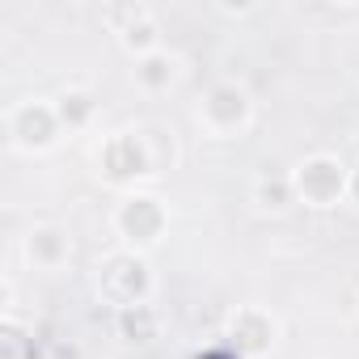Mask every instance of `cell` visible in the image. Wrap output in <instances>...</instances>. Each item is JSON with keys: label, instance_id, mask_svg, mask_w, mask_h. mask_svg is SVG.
Masks as SVG:
<instances>
[{"label": "cell", "instance_id": "1", "mask_svg": "<svg viewBox=\"0 0 359 359\" xmlns=\"http://www.w3.org/2000/svg\"><path fill=\"white\" fill-rule=\"evenodd\" d=\"M51 131H55V118H51V110L47 106H22L18 114H13V140L18 144H26V148H34V144H47L51 140Z\"/></svg>", "mask_w": 359, "mask_h": 359}]
</instances>
